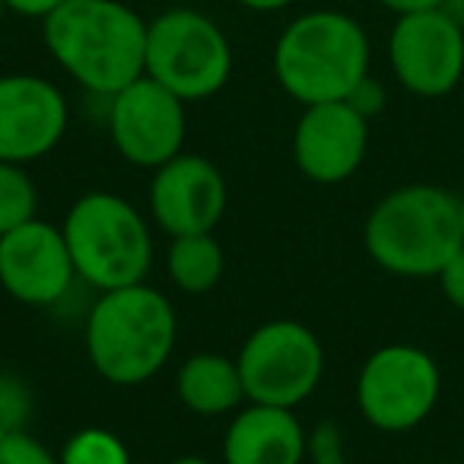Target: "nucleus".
<instances>
[{
	"mask_svg": "<svg viewBox=\"0 0 464 464\" xmlns=\"http://www.w3.org/2000/svg\"><path fill=\"white\" fill-rule=\"evenodd\" d=\"M45 48L86 92L111 99L143 77L147 20L121 0H67L42 20Z\"/></svg>",
	"mask_w": 464,
	"mask_h": 464,
	"instance_id": "1",
	"label": "nucleus"
},
{
	"mask_svg": "<svg viewBox=\"0 0 464 464\" xmlns=\"http://www.w3.org/2000/svg\"><path fill=\"white\" fill-rule=\"evenodd\" d=\"M362 246L394 277H439L464 246L458 194L426 181L394 188L366 217Z\"/></svg>",
	"mask_w": 464,
	"mask_h": 464,
	"instance_id": "2",
	"label": "nucleus"
},
{
	"mask_svg": "<svg viewBox=\"0 0 464 464\" xmlns=\"http://www.w3.org/2000/svg\"><path fill=\"white\" fill-rule=\"evenodd\" d=\"M86 356L111 385H143L175 350L179 318L166 293L147 284L99 293L86 318Z\"/></svg>",
	"mask_w": 464,
	"mask_h": 464,
	"instance_id": "3",
	"label": "nucleus"
},
{
	"mask_svg": "<svg viewBox=\"0 0 464 464\" xmlns=\"http://www.w3.org/2000/svg\"><path fill=\"white\" fill-rule=\"evenodd\" d=\"M369 35L350 14L312 10L290 23L274 45L277 83L299 105L347 102L369 77Z\"/></svg>",
	"mask_w": 464,
	"mask_h": 464,
	"instance_id": "4",
	"label": "nucleus"
},
{
	"mask_svg": "<svg viewBox=\"0 0 464 464\" xmlns=\"http://www.w3.org/2000/svg\"><path fill=\"white\" fill-rule=\"evenodd\" d=\"M64 239L77 277L99 293L143 284L153 265V239L143 213L109 191L83 194L64 217Z\"/></svg>",
	"mask_w": 464,
	"mask_h": 464,
	"instance_id": "5",
	"label": "nucleus"
},
{
	"mask_svg": "<svg viewBox=\"0 0 464 464\" xmlns=\"http://www.w3.org/2000/svg\"><path fill=\"white\" fill-rule=\"evenodd\" d=\"M150 80L166 86L181 102L210 99L229 83L232 48L226 33L200 10L175 7L147 23Z\"/></svg>",
	"mask_w": 464,
	"mask_h": 464,
	"instance_id": "6",
	"label": "nucleus"
},
{
	"mask_svg": "<svg viewBox=\"0 0 464 464\" xmlns=\"http://www.w3.org/2000/svg\"><path fill=\"white\" fill-rule=\"evenodd\" d=\"M242 385L252 404L290 407L296 411L303 401L315 394L324 375V347L315 331L303 322L277 318L246 337L239 356Z\"/></svg>",
	"mask_w": 464,
	"mask_h": 464,
	"instance_id": "7",
	"label": "nucleus"
},
{
	"mask_svg": "<svg viewBox=\"0 0 464 464\" xmlns=\"http://www.w3.org/2000/svg\"><path fill=\"white\" fill-rule=\"evenodd\" d=\"M442 398L439 362L413 343H385L356 375V407L382 432H411Z\"/></svg>",
	"mask_w": 464,
	"mask_h": 464,
	"instance_id": "8",
	"label": "nucleus"
},
{
	"mask_svg": "<svg viewBox=\"0 0 464 464\" xmlns=\"http://www.w3.org/2000/svg\"><path fill=\"white\" fill-rule=\"evenodd\" d=\"M388 61L411 96H449L464 77V26L442 7L398 16L388 35Z\"/></svg>",
	"mask_w": 464,
	"mask_h": 464,
	"instance_id": "9",
	"label": "nucleus"
},
{
	"mask_svg": "<svg viewBox=\"0 0 464 464\" xmlns=\"http://www.w3.org/2000/svg\"><path fill=\"white\" fill-rule=\"evenodd\" d=\"M185 102L147 73L109 99V137L137 169H160L185 147Z\"/></svg>",
	"mask_w": 464,
	"mask_h": 464,
	"instance_id": "10",
	"label": "nucleus"
},
{
	"mask_svg": "<svg viewBox=\"0 0 464 464\" xmlns=\"http://www.w3.org/2000/svg\"><path fill=\"white\" fill-rule=\"evenodd\" d=\"M77 267L64 229L29 219L0 236V290L23 305H54L71 293Z\"/></svg>",
	"mask_w": 464,
	"mask_h": 464,
	"instance_id": "11",
	"label": "nucleus"
},
{
	"mask_svg": "<svg viewBox=\"0 0 464 464\" xmlns=\"http://www.w3.org/2000/svg\"><path fill=\"white\" fill-rule=\"evenodd\" d=\"M71 109L52 80L39 73L0 77V162H35L67 134Z\"/></svg>",
	"mask_w": 464,
	"mask_h": 464,
	"instance_id": "12",
	"label": "nucleus"
},
{
	"mask_svg": "<svg viewBox=\"0 0 464 464\" xmlns=\"http://www.w3.org/2000/svg\"><path fill=\"white\" fill-rule=\"evenodd\" d=\"M226 204H229L226 179L207 156L179 153L175 160L153 169L150 213L172 239L213 232L223 219Z\"/></svg>",
	"mask_w": 464,
	"mask_h": 464,
	"instance_id": "13",
	"label": "nucleus"
},
{
	"mask_svg": "<svg viewBox=\"0 0 464 464\" xmlns=\"http://www.w3.org/2000/svg\"><path fill=\"white\" fill-rule=\"evenodd\" d=\"M369 150V118L350 102L305 105L293 130V162L315 185H341L360 172Z\"/></svg>",
	"mask_w": 464,
	"mask_h": 464,
	"instance_id": "14",
	"label": "nucleus"
},
{
	"mask_svg": "<svg viewBox=\"0 0 464 464\" xmlns=\"http://www.w3.org/2000/svg\"><path fill=\"white\" fill-rule=\"evenodd\" d=\"M305 455L309 432L290 407L248 404L226 430V464H303Z\"/></svg>",
	"mask_w": 464,
	"mask_h": 464,
	"instance_id": "15",
	"label": "nucleus"
},
{
	"mask_svg": "<svg viewBox=\"0 0 464 464\" xmlns=\"http://www.w3.org/2000/svg\"><path fill=\"white\" fill-rule=\"evenodd\" d=\"M179 401L200 417H219L246 401L239 362L219 353H194L181 362L175 379Z\"/></svg>",
	"mask_w": 464,
	"mask_h": 464,
	"instance_id": "16",
	"label": "nucleus"
},
{
	"mask_svg": "<svg viewBox=\"0 0 464 464\" xmlns=\"http://www.w3.org/2000/svg\"><path fill=\"white\" fill-rule=\"evenodd\" d=\"M169 280L188 296H204L223 280L226 255L223 246L213 239V232H198V236H179L172 239L166 255Z\"/></svg>",
	"mask_w": 464,
	"mask_h": 464,
	"instance_id": "17",
	"label": "nucleus"
},
{
	"mask_svg": "<svg viewBox=\"0 0 464 464\" xmlns=\"http://www.w3.org/2000/svg\"><path fill=\"white\" fill-rule=\"evenodd\" d=\"M39 217V191L20 162H0V236Z\"/></svg>",
	"mask_w": 464,
	"mask_h": 464,
	"instance_id": "18",
	"label": "nucleus"
},
{
	"mask_svg": "<svg viewBox=\"0 0 464 464\" xmlns=\"http://www.w3.org/2000/svg\"><path fill=\"white\" fill-rule=\"evenodd\" d=\"M61 464H130V451L109 430H80L67 439Z\"/></svg>",
	"mask_w": 464,
	"mask_h": 464,
	"instance_id": "19",
	"label": "nucleus"
},
{
	"mask_svg": "<svg viewBox=\"0 0 464 464\" xmlns=\"http://www.w3.org/2000/svg\"><path fill=\"white\" fill-rule=\"evenodd\" d=\"M0 464H61L39 439L20 430H4L0 432Z\"/></svg>",
	"mask_w": 464,
	"mask_h": 464,
	"instance_id": "20",
	"label": "nucleus"
},
{
	"mask_svg": "<svg viewBox=\"0 0 464 464\" xmlns=\"http://www.w3.org/2000/svg\"><path fill=\"white\" fill-rule=\"evenodd\" d=\"M309 451L318 464H347L343 461V439L334 423H322L309 436Z\"/></svg>",
	"mask_w": 464,
	"mask_h": 464,
	"instance_id": "21",
	"label": "nucleus"
},
{
	"mask_svg": "<svg viewBox=\"0 0 464 464\" xmlns=\"http://www.w3.org/2000/svg\"><path fill=\"white\" fill-rule=\"evenodd\" d=\"M439 286H442V296L455 305L458 312H464V246L455 252V258L442 267L439 274Z\"/></svg>",
	"mask_w": 464,
	"mask_h": 464,
	"instance_id": "22",
	"label": "nucleus"
},
{
	"mask_svg": "<svg viewBox=\"0 0 464 464\" xmlns=\"http://www.w3.org/2000/svg\"><path fill=\"white\" fill-rule=\"evenodd\" d=\"M347 102L353 105L360 115L372 118V115H379V111L385 109V90H382V83H375L372 77H366L360 86H356L353 96H350Z\"/></svg>",
	"mask_w": 464,
	"mask_h": 464,
	"instance_id": "23",
	"label": "nucleus"
},
{
	"mask_svg": "<svg viewBox=\"0 0 464 464\" xmlns=\"http://www.w3.org/2000/svg\"><path fill=\"white\" fill-rule=\"evenodd\" d=\"M64 4L67 0H4V7L20 16H29V20H48V16L64 7Z\"/></svg>",
	"mask_w": 464,
	"mask_h": 464,
	"instance_id": "24",
	"label": "nucleus"
},
{
	"mask_svg": "<svg viewBox=\"0 0 464 464\" xmlns=\"http://www.w3.org/2000/svg\"><path fill=\"white\" fill-rule=\"evenodd\" d=\"M382 7L392 10V14L404 16V14H420V10H439L445 0H379Z\"/></svg>",
	"mask_w": 464,
	"mask_h": 464,
	"instance_id": "25",
	"label": "nucleus"
},
{
	"mask_svg": "<svg viewBox=\"0 0 464 464\" xmlns=\"http://www.w3.org/2000/svg\"><path fill=\"white\" fill-rule=\"evenodd\" d=\"M236 4H242L246 10H255V14H274V10L290 7L293 0H236Z\"/></svg>",
	"mask_w": 464,
	"mask_h": 464,
	"instance_id": "26",
	"label": "nucleus"
},
{
	"mask_svg": "<svg viewBox=\"0 0 464 464\" xmlns=\"http://www.w3.org/2000/svg\"><path fill=\"white\" fill-rule=\"evenodd\" d=\"M169 464H210L207 458H198V455H181V458H172Z\"/></svg>",
	"mask_w": 464,
	"mask_h": 464,
	"instance_id": "27",
	"label": "nucleus"
},
{
	"mask_svg": "<svg viewBox=\"0 0 464 464\" xmlns=\"http://www.w3.org/2000/svg\"><path fill=\"white\" fill-rule=\"evenodd\" d=\"M458 207H461V229H464V194H458Z\"/></svg>",
	"mask_w": 464,
	"mask_h": 464,
	"instance_id": "28",
	"label": "nucleus"
},
{
	"mask_svg": "<svg viewBox=\"0 0 464 464\" xmlns=\"http://www.w3.org/2000/svg\"><path fill=\"white\" fill-rule=\"evenodd\" d=\"M4 10H7V7H4V0H0V16H4Z\"/></svg>",
	"mask_w": 464,
	"mask_h": 464,
	"instance_id": "29",
	"label": "nucleus"
},
{
	"mask_svg": "<svg viewBox=\"0 0 464 464\" xmlns=\"http://www.w3.org/2000/svg\"><path fill=\"white\" fill-rule=\"evenodd\" d=\"M461 26H464V23H461Z\"/></svg>",
	"mask_w": 464,
	"mask_h": 464,
	"instance_id": "30",
	"label": "nucleus"
}]
</instances>
